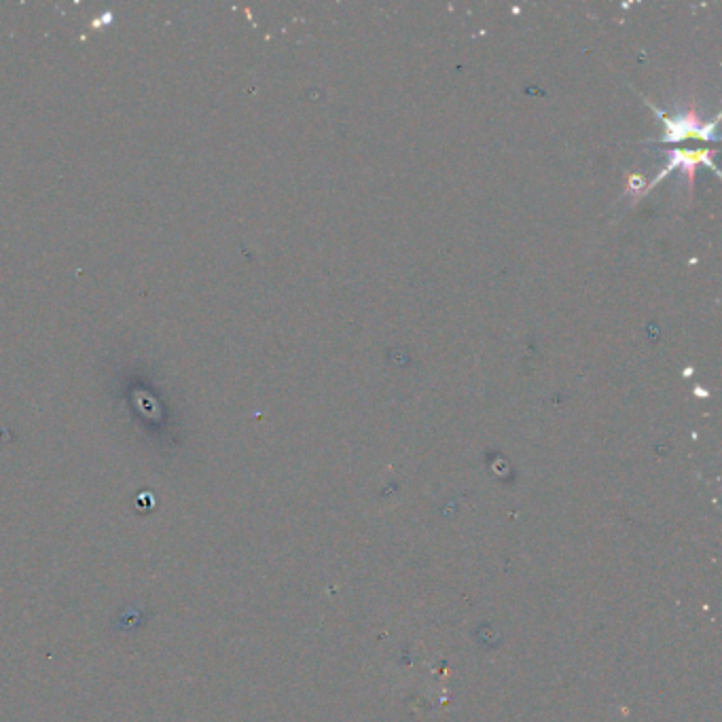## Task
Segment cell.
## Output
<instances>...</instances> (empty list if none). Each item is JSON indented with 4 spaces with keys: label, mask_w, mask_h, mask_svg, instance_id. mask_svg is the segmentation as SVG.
<instances>
[{
    "label": "cell",
    "mask_w": 722,
    "mask_h": 722,
    "mask_svg": "<svg viewBox=\"0 0 722 722\" xmlns=\"http://www.w3.org/2000/svg\"><path fill=\"white\" fill-rule=\"evenodd\" d=\"M699 166H710L712 170H716V166L712 164V159H710V151H691V153L689 151H674V153H670V161H667L665 170L653 180L651 185L644 189V193L651 191L667 172H674L678 168H682V172L689 176V187H693L695 185V172H697Z\"/></svg>",
    "instance_id": "2"
},
{
    "label": "cell",
    "mask_w": 722,
    "mask_h": 722,
    "mask_svg": "<svg viewBox=\"0 0 722 722\" xmlns=\"http://www.w3.org/2000/svg\"><path fill=\"white\" fill-rule=\"evenodd\" d=\"M657 113L661 115V121L665 123V136L661 138L663 142H680L687 138H699V140L714 138L718 121L706 123V121H701L693 111H684L674 117H667L661 111H657Z\"/></svg>",
    "instance_id": "1"
}]
</instances>
